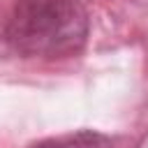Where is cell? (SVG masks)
Returning a JSON list of instances; mask_svg holds the SVG:
<instances>
[{"instance_id":"6da1fadb","label":"cell","mask_w":148,"mask_h":148,"mask_svg":"<svg viewBox=\"0 0 148 148\" xmlns=\"http://www.w3.org/2000/svg\"><path fill=\"white\" fill-rule=\"evenodd\" d=\"M88 30V12L79 0H16L2 35L23 58L60 60L83 51Z\"/></svg>"},{"instance_id":"7a4b0ae2","label":"cell","mask_w":148,"mask_h":148,"mask_svg":"<svg viewBox=\"0 0 148 148\" xmlns=\"http://www.w3.org/2000/svg\"><path fill=\"white\" fill-rule=\"evenodd\" d=\"M30 148H118L116 139L92 132V130H81L74 134H62V136H53V139H44Z\"/></svg>"}]
</instances>
